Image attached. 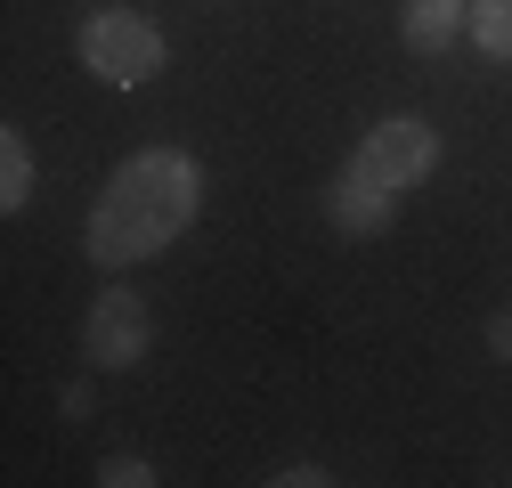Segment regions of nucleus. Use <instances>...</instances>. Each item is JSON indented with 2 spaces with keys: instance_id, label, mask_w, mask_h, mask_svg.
<instances>
[{
  "instance_id": "f257e3e1",
  "label": "nucleus",
  "mask_w": 512,
  "mask_h": 488,
  "mask_svg": "<svg viewBox=\"0 0 512 488\" xmlns=\"http://www.w3.org/2000/svg\"><path fill=\"white\" fill-rule=\"evenodd\" d=\"M204 220V163L187 147H139L106 171V188L90 204V228H82V253L106 269V277H131L139 261L171 253V244Z\"/></svg>"
},
{
  "instance_id": "f03ea898",
  "label": "nucleus",
  "mask_w": 512,
  "mask_h": 488,
  "mask_svg": "<svg viewBox=\"0 0 512 488\" xmlns=\"http://www.w3.org/2000/svg\"><path fill=\"white\" fill-rule=\"evenodd\" d=\"M74 57H82V74L106 82V90H147L171 66V41L139 9H90L82 33H74Z\"/></svg>"
},
{
  "instance_id": "7ed1b4c3",
  "label": "nucleus",
  "mask_w": 512,
  "mask_h": 488,
  "mask_svg": "<svg viewBox=\"0 0 512 488\" xmlns=\"http://www.w3.org/2000/svg\"><path fill=\"white\" fill-rule=\"evenodd\" d=\"M147 342H155L147 293L122 285V277H106L98 301H90V318H82V366H90V375H131V366L147 358Z\"/></svg>"
},
{
  "instance_id": "20e7f679",
  "label": "nucleus",
  "mask_w": 512,
  "mask_h": 488,
  "mask_svg": "<svg viewBox=\"0 0 512 488\" xmlns=\"http://www.w3.org/2000/svg\"><path fill=\"white\" fill-rule=\"evenodd\" d=\"M374 179H382V188H399V196H415V188H431V179H439V131H431V122L423 114H382L374 122V131L350 147Z\"/></svg>"
},
{
  "instance_id": "39448f33",
  "label": "nucleus",
  "mask_w": 512,
  "mask_h": 488,
  "mask_svg": "<svg viewBox=\"0 0 512 488\" xmlns=\"http://www.w3.org/2000/svg\"><path fill=\"white\" fill-rule=\"evenodd\" d=\"M317 212H326V228H334V236L374 244V236H391V228H399V188H382V179L350 155V163L326 179V204H317Z\"/></svg>"
},
{
  "instance_id": "423d86ee",
  "label": "nucleus",
  "mask_w": 512,
  "mask_h": 488,
  "mask_svg": "<svg viewBox=\"0 0 512 488\" xmlns=\"http://www.w3.org/2000/svg\"><path fill=\"white\" fill-rule=\"evenodd\" d=\"M464 25H472V0H407L399 9V41L415 57H447L464 41Z\"/></svg>"
},
{
  "instance_id": "0eeeda50",
  "label": "nucleus",
  "mask_w": 512,
  "mask_h": 488,
  "mask_svg": "<svg viewBox=\"0 0 512 488\" xmlns=\"http://www.w3.org/2000/svg\"><path fill=\"white\" fill-rule=\"evenodd\" d=\"M33 204V139L17 131H0V212H25Z\"/></svg>"
},
{
  "instance_id": "6e6552de",
  "label": "nucleus",
  "mask_w": 512,
  "mask_h": 488,
  "mask_svg": "<svg viewBox=\"0 0 512 488\" xmlns=\"http://www.w3.org/2000/svg\"><path fill=\"white\" fill-rule=\"evenodd\" d=\"M464 41H472L480 57H496V66H512V0H472Z\"/></svg>"
},
{
  "instance_id": "1a4fd4ad",
  "label": "nucleus",
  "mask_w": 512,
  "mask_h": 488,
  "mask_svg": "<svg viewBox=\"0 0 512 488\" xmlns=\"http://www.w3.org/2000/svg\"><path fill=\"white\" fill-rule=\"evenodd\" d=\"M163 472L147 464V456H131V448H114V456H98V488H155Z\"/></svg>"
},
{
  "instance_id": "9d476101",
  "label": "nucleus",
  "mask_w": 512,
  "mask_h": 488,
  "mask_svg": "<svg viewBox=\"0 0 512 488\" xmlns=\"http://www.w3.org/2000/svg\"><path fill=\"white\" fill-rule=\"evenodd\" d=\"M57 415H66V423H90V415H98V391H90V383H66V391H57Z\"/></svg>"
},
{
  "instance_id": "9b49d317",
  "label": "nucleus",
  "mask_w": 512,
  "mask_h": 488,
  "mask_svg": "<svg viewBox=\"0 0 512 488\" xmlns=\"http://www.w3.org/2000/svg\"><path fill=\"white\" fill-rule=\"evenodd\" d=\"M269 488H334V472L326 464H285V472H269Z\"/></svg>"
},
{
  "instance_id": "f8f14e48",
  "label": "nucleus",
  "mask_w": 512,
  "mask_h": 488,
  "mask_svg": "<svg viewBox=\"0 0 512 488\" xmlns=\"http://www.w3.org/2000/svg\"><path fill=\"white\" fill-rule=\"evenodd\" d=\"M488 350L512 366V310H496V318H488Z\"/></svg>"
},
{
  "instance_id": "ddd939ff",
  "label": "nucleus",
  "mask_w": 512,
  "mask_h": 488,
  "mask_svg": "<svg viewBox=\"0 0 512 488\" xmlns=\"http://www.w3.org/2000/svg\"><path fill=\"white\" fill-rule=\"evenodd\" d=\"M212 9H220V0H212Z\"/></svg>"
}]
</instances>
